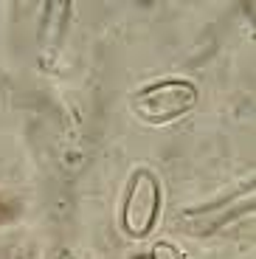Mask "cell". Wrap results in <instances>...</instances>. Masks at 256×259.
Wrapping results in <instances>:
<instances>
[{
  "instance_id": "obj_2",
  "label": "cell",
  "mask_w": 256,
  "mask_h": 259,
  "mask_svg": "<svg viewBox=\"0 0 256 259\" xmlns=\"http://www.w3.org/2000/svg\"><path fill=\"white\" fill-rule=\"evenodd\" d=\"M163 208V186L152 169L141 166L130 178L121 197V228L133 240H144L155 231Z\"/></svg>"
},
{
  "instance_id": "obj_3",
  "label": "cell",
  "mask_w": 256,
  "mask_h": 259,
  "mask_svg": "<svg viewBox=\"0 0 256 259\" xmlns=\"http://www.w3.org/2000/svg\"><path fill=\"white\" fill-rule=\"evenodd\" d=\"M149 259H186V256H183V251H180L175 242L158 240L152 248H149Z\"/></svg>"
},
{
  "instance_id": "obj_1",
  "label": "cell",
  "mask_w": 256,
  "mask_h": 259,
  "mask_svg": "<svg viewBox=\"0 0 256 259\" xmlns=\"http://www.w3.org/2000/svg\"><path fill=\"white\" fill-rule=\"evenodd\" d=\"M197 99H200V91L192 79L169 76L135 91L130 107L144 124L160 127V124H172L178 118L189 116L197 107Z\"/></svg>"
},
{
  "instance_id": "obj_4",
  "label": "cell",
  "mask_w": 256,
  "mask_h": 259,
  "mask_svg": "<svg viewBox=\"0 0 256 259\" xmlns=\"http://www.w3.org/2000/svg\"><path fill=\"white\" fill-rule=\"evenodd\" d=\"M54 259H79L76 253H71V251H62V253H57Z\"/></svg>"
}]
</instances>
